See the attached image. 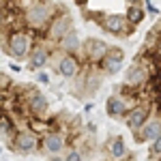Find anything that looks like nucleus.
Segmentation results:
<instances>
[{
    "label": "nucleus",
    "instance_id": "obj_1",
    "mask_svg": "<svg viewBox=\"0 0 161 161\" xmlns=\"http://www.w3.org/2000/svg\"><path fill=\"white\" fill-rule=\"evenodd\" d=\"M39 37H41V35L35 32V30H30V28L11 30V32L7 35V41L2 43V52H4L7 56H11V60L22 62V60L28 58L30 47H32V43H35Z\"/></svg>",
    "mask_w": 161,
    "mask_h": 161
},
{
    "label": "nucleus",
    "instance_id": "obj_2",
    "mask_svg": "<svg viewBox=\"0 0 161 161\" xmlns=\"http://www.w3.org/2000/svg\"><path fill=\"white\" fill-rule=\"evenodd\" d=\"M56 9H58V4H54L52 0H35L24 11L26 28H30V30L41 35L43 28L47 26V22L52 19V15L56 13Z\"/></svg>",
    "mask_w": 161,
    "mask_h": 161
},
{
    "label": "nucleus",
    "instance_id": "obj_3",
    "mask_svg": "<svg viewBox=\"0 0 161 161\" xmlns=\"http://www.w3.org/2000/svg\"><path fill=\"white\" fill-rule=\"evenodd\" d=\"M54 73H58L62 80H75L77 73L84 69V62L80 60V56L77 54H64L60 52L56 45H54V50H52V58H50V67Z\"/></svg>",
    "mask_w": 161,
    "mask_h": 161
},
{
    "label": "nucleus",
    "instance_id": "obj_4",
    "mask_svg": "<svg viewBox=\"0 0 161 161\" xmlns=\"http://www.w3.org/2000/svg\"><path fill=\"white\" fill-rule=\"evenodd\" d=\"M73 17H71V13L67 11L64 7H60L58 4V9H56V13L52 15V19L47 22V26L43 28V32H41V39H45L47 43H52V45H56L58 41H60L69 30H73Z\"/></svg>",
    "mask_w": 161,
    "mask_h": 161
},
{
    "label": "nucleus",
    "instance_id": "obj_5",
    "mask_svg": "<svg viewBox=\"0 0 161 161\" xmlns=\"http://www.w3.org/2000/svg\"><path fill=\"white\" fill-rule=\"evenodd\" d=\"M7 148L15 155H39L41 150V136L30 131L28 127H22L13 133L11 140H7Z\"/></svg>",
    "mask_w": 161,
    "mask_h": 161
},
{
    "label": "nucleus",
    "instance_id": "obj_6",
    "mask_svg": "<svg viewBox=\"0 0 161 161\" xmlns=\"http://www.w3.org/2000/svg\"><path fill=\"white\" fill-rule=\"evenodd\" d=\"M137 101H144V97L140 92H123V90H116L105 101V114L110 118H114V120H123L125 114L131 110Z\"/></svg>",
    "mask_w": 161,
    "mask_h": 161
},
{
    "label": "nucleus",
    "instance_id": "obj_7",
    "mask_svg": "<svg viewBox=\"0 0 161 161\" xmlns=\"http://www.w3.org/2000/svg\"><path fill=\"white\" fill-rule=\"evenodd\" d=\"M71 137H69V131H64L60 127H54L50 131H45L41 136V155H50V157H58L62 155L67 146H69Z\"/></svg>",
    "mask_w": 161,
    "mask_h": 161
},
{
    "label": "nucleus",
    "instance_id": "obj_8",
    "mask_svg": "<svg viewBox=\"0 0 161 161\" xmlns=\"http://www.w3.org/2000/svg\"><path fill=\"white\" fill-rule=\"evenodd\" d=\"M97 24L108 32V35H114V37H129L133 35L137 26H133L123 13H101L99 22Z\"/></svg>",
    "mask_w": 161,
    "mask_h": 161
},
{
    "label": "nucleus",
    "instance_id": "obj_9",
    "mask_svg": "<svg viewBox=\"0 0 161 161\" xmlns=\"http://www.w3.org/2000/svg\"><path fill=\"white\" fill-rule=\"evenodd\" d=\"M52 50H54V45L47 43L45 39L39 37L35 43H32V47H30V54H28V58H26V69L28 71H37V69H47L50 67V58H52Z\"/></svg>",
    "mask_w": 161,
    "mask_h": 161
},
{
    "label": "nucleus",
    "instance_id": "obj_10",
    "mask_svg": "<svg viewBox=\"0 0 161 161\" xmlns=\"http://www.w3.org/2000/svg\"><path fill=\"white\" fill-rule=\"evenodd\" d=\"M108 50H110V43H105L103 39L88 37L82 41V47L77 52V56L84 64H99L103 60V56L108 54Z\"/></svg>",
    "mask_w": 161,
    "mask_h": 161
},
{
    "label": "nucleus",
    "instance_id": "obj_11",
    "mask_svg": "<svg viewBox=\"0 0 161 161\" xmlns=\"http://www.w3.org/2000/svg\"><path fill=\"white\" fill-rule=\"evenodd\" d=\"M150 112H153V101H137L136 105L131 108V110L125 114V125H127V129L131 131V133H136L137 129L144 125V120L150 116Z\"/></svg>",
    "mask_w": 161,
    "mask_h": 161
},
{
    "label": "nucleus",
    "instance_id": "obj_12",
    "mask_svg": "<svg viewBox=\"0 0 161 161\" xmlns=\"http://www.w3.org/2000/svg\"><path fill=\"white\" fill-rule=\"evenodd\" d=\"M148 80H150L148 69H146V67H144V64L136 58V62H133V64L125 71L123 84H125V86H129V88H136V90H146Z\"/></svg>",
    "mask_w": 161,
    "mask_h": 161
},
{
    "label": "nucleus",
    "instance_id": "obj_13",
    "mask_svg": "<svg viewBox=\"0 0 161 161\" xmlns=\"http://www.w3.org/2000/svg\"><path fill=\"white\" fill-rule=\"evenodd\" d=\"M161 133V112L155 110L150 112V116L144 120V125L137 129L133 137H136V142H150V140H155V137Z\"/></svg>",
    "mask_w": 161,
    "mask_h": 161
},
{
    "label": "nucleus",
    "instance_id": "obj_14",
    "mask_svg": "<svg viewBox=\"0 0 161 161\" xmlns=\"http://www.w3.org/2000/svg\"><path fill=\"white\" fill-rule=\"evenodd\" d=\"M123 62H125V52L120 47H114L110 45L108 54L103 56V60L99 62V69L103 71V75H114L123 69Z\"/></svg>",
    "mask_w": 161,
    "mask_h": 161
},
{
    "label": "nucleus",
    "instance_id": "obj_15",
    "mask_svg": "<svg viewBox=\"0 0 161 161\" xmlns=\"http://www.w3.org/2000/svg\"><path fill=\"white\" fill-rule=\"evenodd\" d=\"M103 153L112 157V159H120L127 155V144H125L123 136H110L103 142Z\"/></svg>",
    "mask_w": 161,
    "mask_h": 161
},
{
    "label": "nucleus",
    "instance_id": "obj_16",
    "mask_svg": "<svg viewBox=\"0 0 161 161\" xmlns=\"http://www.w3.org/2000/svg\"><path fill=\"white\" fill-rule=\"evenodd\" d=\"M82 41H84V39H80V35L75 32V28H73V30H69V32L56 43V47L60 52H64V54H77L80 47H82Z\"/></svg>",
    "mask_w": 161,
    "mask_h": 161
},
{
    "label": "nucleus",
    "instance_id": "obj_17",
    "mask_svg": "<svg viewBox=\"0 0 161 161\" xmlns=\"http://www.w3.org/2000/svg\"><path fill=\"white\" fill-rule=\"evenodd\" d=\"M144 15H146V9H142L140 2H131V4H127V13H125V17H127L133 26L142 24V22H144Z\"/></svg>",
    "mask_w": 161,
    "mask_h": 161
},
{
    "label": "nucleus",
    "instance_id": "obj_18",
    "mask_svg": "<svg viewBox=\"0 0 161 161\" xmlns=\"http://www.w3.org/2000/svg\"><path fill=\"white\" fill-rule=\"evenodd\" d=\"M35 80H37V84H41V86H50L52 84V77L45 69H37L35 71Z\"/></svg>",
    "mask_w": 161,
    "mask_h": 161
},
{
    "label": "nucleus",
    "instance_id": "obj_19",
    "mask_svg": "<svg viewBox=\"0 0 161 161\" xmlns=\"http://www.w3.org/2000/svg\"><path fill=\"white\" fill-rule=\"evenodd\" d=\"M11 88H13V77L9 73H4V71H0V90L9 92Z\"/></svg>",
    "mask_w": 161,
    "mask_h": 161
},
{
    "label": "nucleus",
    "instance_id": "obj_20",
    "mask_svg": "<svg viewBox=\"0 0 161 161\" xmlns=\"http://www.w3.org/2000/svg\"><path fill=\"white\" fill-rule=\"evenodd\" d=\"M148 155H150V157H161V133L155 137V140H150Z\"/></svg>",
    "mask_w": 161,
    "mask_h": 161
},
{
    "label": "nucleus",
    "instance_id": "obj_21",
    "mask_svg": "<svg viewBox=\"0 0 161 161\" xmlns=\"http://www.w3.org/2000/svg\"><path fill=\"white\" fill-rule=\"evenodd\" d=\"M9 69H11L13 73H19L22 71V64H17V60H13V62H9Z\"/></svg>",
    "mask_w": 161,
    "mask_h": 161
},
{
    "label": "nucleus",
    "instance_id": "obj_22",
    "mask_svg": "<svg viewBox=\"0 0 161 161\" xmlns=\"http://www.w3.org/2000/svg\"><path fill=\"white\" fill-rule=\"evenodd\" d=\"M75 4H77V7H82V9H86L88 7V0H73Z\"/></svg>",
    "mask_w": 161,
    "mask_h": 161
},
{
    "label": "nucleus",
    "instance_id": "obj_23",
    "mask_svg": "<svg viewBox=\"0 0 161 161\" xmlns=\"http://www.w3.org/2000/svg\"><path fill=\"white\" fill-rule=\"evenodd\" d=\"M131 2H140V0H127V4H131Z\"/></svg>",
    "mask_w": 161,
    "mask_h": 161
},
{
    "label": "nucleus",
    "instance_id": "obj_24",
    "mask_svg": "<svg viewBox=\"0 0 161 161\" xmlns=\"http://www.w3.org/2000/svg\"><path fill=\"white\" fill-rule=\"evenodd\" d=\"M0 153H2V146H0Z\"/></svg>",
    "mask_w": 161,
    "mask_h": 161
}]
</instances>
